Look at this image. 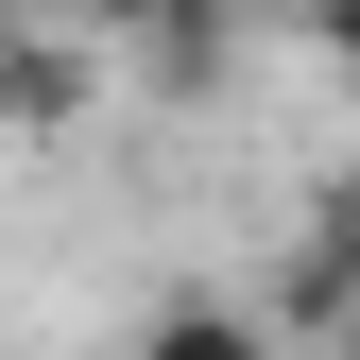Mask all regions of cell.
<instances>
[{
	"instance_id": "obj_1",
	"label": "cell",
	"mask_w": 360,
	"mask_h": 360,
	"mask_svg": "<svg viewBox=\"0 0 360 360\" xmlns=\"http://www.w3.org/2000/svg\"><path fill=\"white\" fill-rule=\"evenodd\" d=\"M69 120H86V52L0 34V138H69Z\"/></svg>"
},
{
	"instance_id": "obj_2",
	"label": "cell",
	"mask_w": 360,
	"mask_h": 360,
	"mask_svg": "<svg viewBox=\"0 0 360 360\" xmlns=\"http://www.w3.org/2000/svg\"><path fill=\"white\" fill-rule=\"evenodd\" d=\"M138 360H275V326L223 309V292H189V309H155V326H138Z\"/></svg>"
},
{
	"instance_id": "obj_3",
	"label": "cell",
	"mask_w": 360,
	"mask_h": 360,
	"mask_svg": "<svg viewBox=\"0 0 360 360\" xmlns=\"http://www.w3.org/2000/svg\"><path fill=\"white\" fill-rule=\"evenodd\" d=\"M343 69H360V34H343Z\"/></svg>"
},
{
	"instance_id": "obj_4",
	"label": "cell",
	"mask_w": 360,
	"mask_h": 360,
	"mask_svg": "<svg viewBox=\"0 0 360 360\" xmlns=\"http://www.w3.org/2000/svg\"><path fill=\"white\" fill-rule=\"evenodd\" d=\"M343 360H360V343H343Z\"/></svg>"
}]
</instances>
